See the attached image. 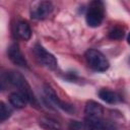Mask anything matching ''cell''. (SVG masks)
Returning <instances> with one entry per match:
<instances>
[{"label": "cell", "instance_id": "obj_6", "mask_svg": "<svg viewBox=\"0 0 130 130\" xmlns=\"http://www.w3.org/2000/svg\"><path fill=\"white\" fill-rule=\"evenodd\" d=\"M83 128L85 130H116V126L111 121L103 118H85L83 122Z\"/></svg>", "mask_w": 130, "mask_h": 130}, {"label": "cell", "instance_id": "obj_4", "mask_svg": "<svg viewBox=\"0 0 130 130\" xmlns=\"http://www.w3.org/2000/svg\"><path fill=\"white\" fill-rule=\"evenodd\" d=\"M43 100L46 103V105L48 107H50L51 109H53V106H56L57 108H60L61 110L67 112V113H72L74 111V108L71 105L62 102L58 98L57 93L50 85L44 86V99Z\"/></svg>", "mask_w": 130, "mask_h": 130}, {"label": "cell", "instance_id": "obj_11", "mask_svg": "<svg viewBox=\"0 0 130 130\" xmlns=\"http://www.w3.org/2000/svg\"><path fill=\"white\" fill-rule=\"evenodd\" d=\"M99 96L101 100H103L108 104H117L118 102L121 101V98L117 92L110 90L108 88H102L99 91Z\"/></svg>", "mask_w": 130, "mask_h": 130}, {"label": "cell", "instance_id": "obj_7", "mask_svg": "<svg viewBox=\"0 0 130 130\" xmlns=\"http://www.w3.org/2000/svg\"><path fill=\"white\" fill-rule=\"evenodd\" d=\"M54 10V6L50 1H42L37 4V6L31 11L30 15L34 19H44L48 17Z\"/></svg>", "mask_w": 130, "mask_h": 130}, {"label": "cell", "instance_id": "obj_9", "mask_svg": "<svg viewBox=\"0 0 130 130\" xmlns=\"http://www.w3.org/2000/svg\"><path fill=\"white\" fill-rule=\"evenodd\" d=\"M84 114H85V118H90V119L103 118L104 117V109H103L102 105H100L99 103H96L94 101H88L85 105Z\"/></svg>", "mask_w": 130, "mask_h": 130}, {"label": "cell", "instance_id": "obj_2", "mask_svg": "<svg viewBox=\"0 0 130 130\" xmlns=\"http://www.w3.org/2000/svg\"><path fill=\"white\" fill-rule=\"evenodd\" d=\"M85 59L90 68H92L94 71L105 72L110 67V63L105 55L95 49H88L85 52Z\"/></svg>", "mask_w": 130, "mask_h": 130}, {"label": "cell", "instance_id": "obj_10", "mask_svg": "<svg viewBox=\"0 0 130 130\" xmlns=\"http://www.w3.org/2000/svg\"><path fill=\"white\" fill-rule=\"evenodd\" d=\"M9 102H10V104L13 107H15L17 109H22V108H24L26 106L27 103H29L27 96L23 92L18 91V90L10 93V95H9Z\"/></svg>", "mask_w": 130, "mask_h": 130}, {"label": "cell", "instance_id": "obj_1", "mask_svg": "<svg viewBox=\"0 0 130 130\" xmlns=\"http://www.w3.org/2000/svg\"><path fill=\"white\" fill-rule=\"evenodd\" d=\"M4 84H9L15 88H17L18 91L23 92L27 99L28 102L34 105L35 107L38 106V102L37 99L35 98L34 92L31 91V88L29 86V84L26 82L25 78L22 76V74H20L17 71H8L6 73H3L1 76V86L2 88L4 87Z\"/></svg>", "mask_w": 130, "mask_h": 130}, {"label": "cell", "instance_id": "obj_5", "mask_svg": "<svg viewBox=\"0 0 130 130\" xmlns=\"http://www.w3.org/2000/svg\"><path fill=\"white\" fill-rule=\"evenodd\" d=\"M34 54L37 58V60L45 67L49 68V69H56L58 66L57 60L54 57V55H52L51 53H49L42 45L40 44H36L34 47Z\"/></svg>", "mask_w": 130, "mask_h": 130}, {"label": "cell", "instance_id": "obj_15", "mask_svg": "<svg viewBox=\"0 0 130 130\" xmlns=\"http://www.w3.org/2000/svg\"><path fill=\"white\" fill-rule=\"evenodd\" d=\"M109 38L111 40H122L124 38V30L121 27H114L109 32Z\"/></svg>", "mask_w": 130, "mask_h": 130}, {"label": "cell", "instance_id": "obj_12", "mask_svg": "<svg viewBox=\"0 0 130 130\" xmlns=\"http://www.w3.org/2000/svg\"><path fill=\"white\" fill-rule=\"evenodd\" d=\"M16 34L21 40L28 41L31 37V29L29 24L26 21H19L16 25Z\"/></svg>", "mask_w": 130, "mask_h": 130}, {"label": "cell", "instance_id": "obj_14", "mask_svg": "<svg viewBox=\"0 0 130 130\" xmlns=\"http://www.w3.org/2000/svg\"><path fill=\"white\" fill-rule=\"evenodd\" d=\"M11 109L3 102L0 103V121L4 122L5 120H7L10 116H11Z\"/></svg>", "mask_w": 130, "mask_h": 130}, {"label": "cell", "instance_id": "obj_13", "mask_svg": "<svg viewBox=\"0 0 130 130\" xmlns=\"http://www.w3.org/2000/svg\"><path fill=\"white\" fill-rule=\"evenodd\" d=\"M40 126L45 130H59L60 124L51 118H42L40 120Z\"/></svg>", "mask_w": 130, "mask_h": 130}, {"label": "cell", "instance_id": "obj_8", "mask_svg": "<svg viewBox=\"0 0 130 130\" xmlns=\"http://www.w3.org/2000/svg\"><path fill=\"white\" fill-rule=\"evenodd\" d=\"M7 55L13 64H15L19 67L27 68V61L24 58V56L22 55L19 47L16 44H12L11 46H9V48L7 50Z\"/></svg>", "mask_w": 130, "mask_h": 130}, {"label": "cell", "instance_id": "obj_16", "mask_svg": "<svg viewBox=\"0 0 130 130\" xmlns=\"http://www.w3.org/2000/svg\"><path fill=\"white\" fill-rule=\"evenodd\" d=\"M127 42H128V44L130 45V32L128 34V37H127Z\"/></svg>", "mask_w": 130, "mask_h": 130}, {"label": "cell", "instance_id": "obj_3", "mask_svg": "<svg viewBox=\"0 0 130 130\" xmlns=\"http://www.w3.org/2000/svg\"><path fill=\"white\" fill-rule=\"evenodd\" d=\"M104 4L101 1H92L85 14L86 23L91 27H98L104 19Z\"/></svg>", "mask_w": 130, "mask_h": 130}]
</instances>
